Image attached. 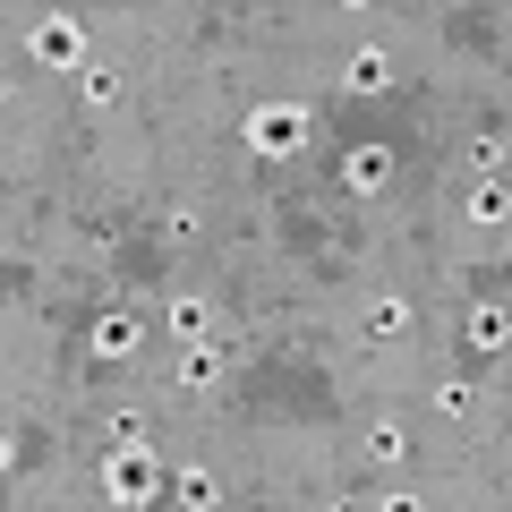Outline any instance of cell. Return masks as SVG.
Wrapping results in <instances>:
<instances>
[{
    "instance_id": "obj_1",
    "label": "cell",
    "mask_w": 512,
    "mask_h": 512,
    "mask_svg": "<svg viewBox=\"0 0 512 512\" xmlns=\"http://www.w3.org/2000/svg\"><path fill=\"white\" fill-rule=\"evenodd\" d=\"M26 52H35V60H60V69H86V60H77V26H69V18H43L35 35H26Z\"/></svg>"
},
{
    "instance_id": "obj_2",
    "label": "cell",
    "mask_w": 512,
    "mask_h": 512,
    "mask_svg": "<svg viewBox=\"0 0 512 512\" xmlns=\"http://www.w3.org/2000/svg\"><path fill=\"white\" fill-rule=\"evenodd\" d=\"M299 137H308V120H299V111H256V146H265V154H291Z\"/></svg>"
},
{
    "instance_id": "obj_3",
    "label": "cell",
    "mask_w": 512,
    "mask_h": 512,
    "mask_svg": "<svg viewBox=\"0 0 512 512\" xmlns=\"http://www.w3.org/2000/svg\"><path fill=\"white\" fill-rule=\"evenodd\" d=\"M111 495H154V461H137V453H128L120 470H111Z\"/></svg>"
},
{
    "instance_id": "obj_4",
    "label": "cell",
    "mask_w": 512,
    "mask_h": 512,
    "mask_svg": "<svg viewBox=\"0 0 512 512\" xmlns=\"http://www.w3.org/2000/svg\"><path fill=\"white\" fill-rule=\"evenodd\" d=\"M470 214H478V222H504V214H512V197H504V188H478Z\"/></svg>"
},
{
    "instance_id": "obj_5",
    "label": "cell",
    "mask_w": 512,
    "mask_h": 512,
    "mask_svg": "<svg viewBox=\"0 0 512 512\" xmlns=\"http://www.w3.org/2000/svg\"><path fill=\"white\" fill-rule=\"evenodd\" d=\"M171 325H180V333H205V299H171Z\"/></svg>"
},
{
    "instance_id": "obj_6",
    "label": "cell",
    "mask_w": 512,
    "mask_h": 512,
    "mask_svg": "<svg viewBox=\"0 0 512 512\" xmlns=\"http://www.w3.org/2000/svg\"><path fill=\"white\" fill-rule=\"evenodd\" d=\"M350 9H359V0H350Z\"/></svg>"
}]
</instances>
